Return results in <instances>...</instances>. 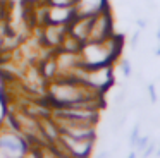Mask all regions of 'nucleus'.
<instances>
[{
	"instance_id": "nucleus-1",
	"label": "nucleus",
	"mask_w": 160,
	"mask_h": 158,
	"mask_svg": "<svg viewBox=\"0 0 160 158\" xmlns=\"http://www.w3.org/2000/svg\"><path fill=\"white\" fill-rule=\"evenodd\" d=\"M112 36V21L107 10L97 14L91 17V26H90V36L88 41H103Z\"/></svg>"
},
{
	"instance_id": "nucleus-2",
	"label": "nucleus",
	"mask_w": 160,
	"mask_h": 158,
	"mask_svg": "<svg viewBox=\"0 0 160 158\" xmlns=\"http://www.w3.org/2000/svg\"><path fill=\"white\" fill-rule=\"evenodd\" d=\"M64 144L67 146L71 155L74 156H88L93 146V137H72V136H64Z\"/></svg>"
},
{
	"instance_id": "nucleus-3",
	"label": "nucleus",
	"mask_w": 160,
	"mask_h": 158,
	"mask_svg": "<svg viewBox=\"0 0 160 158\" xmlns=\"http://www.w3.org/2000/svg\"><path fill=\"white\" fill-rule=\"evenodd\" d=\"M76 17H93L107 10V0H76Z\"/></svg>"
},
{
	"instance_id": "nucleus-4",
	"label": "nucleus",
	"mask_w": 160,
	"mask_h": 158,
	"mask_svg": "<svg viewBox=\"0 0 160 158\" xmlns=\"http://www.w3.org/2000/svg\"><path fill=\"white\" fill-rule=\"evenodd\" d=\"M0 148H4L5 151H11V153H22V150H24L22 143L14 136L0 137Z\"/></svg>"
},
{
	"instance_id": "nucleus-5",
	"label": "nucleus",
	"mask_w": 160,
	"mask_h": 158,
	"mask_svg": "<svg viewBox=\"0 0 160 158\" xmlns=\"http://www.w3.org/2000/svg\"><path fill=\"white\" fill-rule=\"evenodd\" d=\"M146 144H148V136H141V137H138V141H136V150L138 151H143L146 148Z\"/></svg>"
},
{
	"instance_id": "nucleus-6",
	"label": "nucleus",
	"mask_w": 160,
	"mask_h": 158,
	"mask_svg": "<svg viewBox=\"0 0 160 158\" xmlns=\"http://www.w3.org/2000/svg\"><path fill=\"white\" fill-rule=\"evenodd\" d=\"M138 137H139V126H136L134 129H132V132H131V137H129V141H131V144H132V146L136 144Z\"/></svg>"
},
{
	"instance_id": "nucleus-7",
	"label": "nucleus",
	"mask_w": 160,
	"mask_h": 158,
	"mask_svg": "<svg viewBox=\"0 0 160 158\" xmlns=\"http://www.w3.org/2000/svg\"><path fill=\"white\" fill-rule=\"evenodd\" d=\"M153 151H155V143H148V148H145L143 153H145V156H150Z\"/></svg>"
},
{
	"instance_id": "nucleus-8",
	"label": "nucleus",
	"mask_w": 160,
	"mask_h": 158,
	"mask_svg": "<svg viewBox=\"0 0 160 158\" xmlns=\"http://www.w3.org/2000/svg\"><path fill=\"white\" fill-rule=\"evenodd\" d=\"M122 71H124V74H126V76L131 74V65H129V62H128V60H122Z\"/></svg>"
},
{
	"instance_id": "nucleus-9",
	"label": "nucleus",
	"mask_w": 160,
	"mask_h": 158,
	"mask_svg": "<svg viewBox=\"0 0 160 158\" xmlns=\"http://www.w3.org/2000/svg\"><path fill=\"white\" fill-rule=\"evenodd\" d=\"M148 91H150V98H152V101H157V95H155V88H153V86H148Z\"/></svg>"
},
{
	"instance_id": "nucleus-10",
	"label": "nucleus",
	"mask_w": 160,
	"mask_h": 158,
	"mask_svg": "<svg viewBox=\"0 0 160 158\" xmlns=\"http://www.w3.org/2000/svg\"><path fill=\"white\" fill-rule=\"evenodd\" d=\"M138 24H139V27H145L146 26V22H145V21H141V19L138 21Z\"/></svg>"
},
{
	"instance_id": "nucleus-11",
	"label": "nucleus",
	"mask_w": 160,
	"mask_h": 158,
	"mask_svg": "<svg viewBox=\"0 0 160 158\" xmlns=\"http://www.w3.org/2000/svg\"><path fill=\"white\" fill-rule=\"evenodd\" d=\"M157 38H158V40H160V29H158V33H157Z\"/></svg>"
},
{
	"instance_id": "nucleus-12",
	"label": "nucleus",
	"mask_w": 160,
	"mask_h": 158,
	"mask_svg": "<svg viewBox=\"0 0 160 158\" xmlns=\"http://www.w3.org/2000/svg\"><path fill=\"white\" fill-rule=\"evenodd\" d=\"M157 53H158V55H160V48H158V50H157Z\"/></svg>"
},
{
	"instance_id": "nucleus-13",
	"label": "nucleus",
	"mask_w": 160,
	"mask_h": 158,
	"mask_svg": "<svg viewBox=\"0 0 160 158\" xmlns=\"http://www.w3.org/2000/svg\"><path fill=\"white\" fill-rule=\"evenodd\" d=\"M157 153H158V156H160V148H158V151H157Z\"/></svg>"
}]
</instances>
